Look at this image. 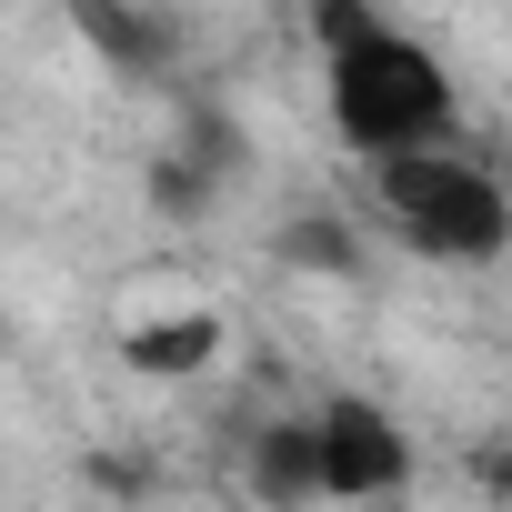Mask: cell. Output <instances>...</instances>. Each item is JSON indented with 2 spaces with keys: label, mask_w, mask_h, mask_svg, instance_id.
Segmentation results:
<instances>
[{
  "label": "cell",
  "mask_w": 512,
  "mask_h": 512,
  "mask_svg": "<svg viewBox=\"0 0 512 512\" xmlns=\"http://www.w3.org/2000/svg\"><path fill=\"white\" fill-rule=\"evenodd\" d=\"M322 81H332V131H342L362 161H392V151H452V141H462V91H452L442 51L412 41V31H392V21H382L372 41L332 51Z\"/></svg>",
  "instance_id": "obj_1"
},
{
  "label": "cell",
  "mask_w": 512,
  "mask_h": 512,
  "mask_svg": "<svg viewBox=\"0 0 512 512\" xmlns=\"http://www.w3.org/2000/svg\"><path fill=\"white\" fill-rule=\"evenodd\" d=\"M372 201H382V221L422 251V262L492 272L512 251V191L462 141L452 151H392V161H372Z\"/></svg>",
  "instance_id": "obj_2"
},
{
  "label": "cell",
  "mask_w": 512,
  "mask_h": 512,
  "mask_svg": "<svg viewBox=\"0 0 512 512\" xmlns=\"http://www.w3.org/2000/svg\"><path fill=\"white\" fill-rule=\"evenodd\" d=\"M312 452H322V502H392L412 482V432L362 392H332L312 412Z\"/></svg>",
  "instance_id": "obj_3"
},
{
  "label": "cell",
  "mask_w": 512,
  "mask_h": 512,
  "mask_svg": "<svg viewBox=\"0 0 512 512\" xmlns=\"http://www.w3.org/2000/svg\"><path fill=\"white\" fill-rule=\"evenodd\" d=\"M71 31H81L91 61H111V81H171L191 61V21L151 11V0H81Z\"/></svg>",
  "instance_id": "obj_4"
},
{
  "label": "cell",
  "mask_w": 512,
  "mask_h": 512,
  "mask_svg": "<svg viewBox=\"0 0 512 512\" xmlns=\"http://www.w3.org/2000/svg\"><path fill=\"white\" fill-rule=\"evenodd\" d=\"M241 492L251 502H272V512H312L322 502V452H312V412L292 422H262L241 452Z\"/></svg>",
  "instance_id": "obj_5"
},
{
  "label": "cell",
  "mask_w": 512,
  "mask_h": 512,
  "mask_svg": "<svg viewBox=\"0 0 512 512\" xmlns=\"http://www.w3.org/2000/svg\"><path fill=\"white\" fill-rule=\"evenodd\" d=\"M211 362H221V312H201V302L121 332V372H141V382H201Z\"/></svg>",
  "instance_id": "obj_6"
},
{
  "label": "cell",
  "mask_w": 512,
  "mask_h": 512,
  "mask_svg": "<svg viewBox=\"0 0 512 512\" xmlns=\"http://www.w3.org/2000/svg\"><path fill=\"white\" fill-rule=\"evenodd\" d=\"M272 262L312 272V282H362V231H352V211H292L272 231Z\"/></svg>",
  "instance_id": "obj_7"
},
{
  "label": "cell",
  "mask_w": 512,
  "mask_h": 512,
  "mask_svg": "<svg viewBox=\"0 0 512 512\" xmlns=\"http://www.w3.org/2000/svg\"><path fill=\"white\" fill-rule=\"evenodd\" d=\"M141 191H151V211L171 221V231H201L211 211H221V171L211 161H191V151H151V171H141Z\"/></svg>",
  "instance_id": "obj_8"
},
{
  "label": "cell",
  "mask_w": 512,
  "mask_h": 512,
  "mask_svg": "<svg viewBox=\"0 0 512 512\" xmlns=\"http://www.w3.org/2000/svg\"><path fill=\"white\" fill-rule=\"evenodd\" d=\"M372 31H382V11H372V0H322V11H312L322 61H332V51H352V41H372Z\"/></svg>",
  "instance_id": "obj_9"
}]
</instances>
